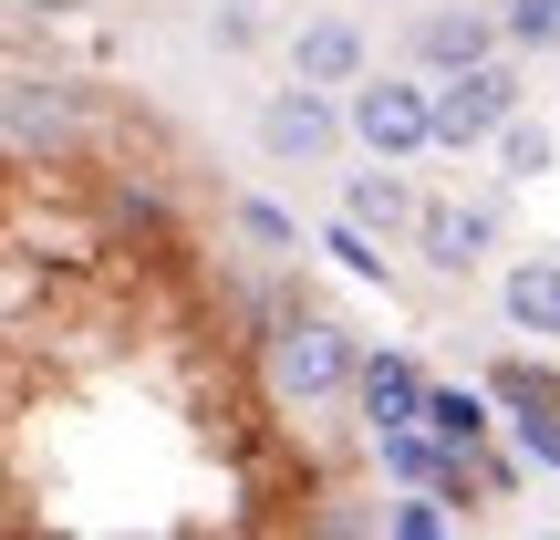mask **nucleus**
<instances>
[{
    "label": "nucleus",
    "mask_w": 560,
    "mask_h": 540,
    "mask_svg": "<svg viewBox=\"0 0 560 540\" xmlns=\"http://www.w3.org/2000/svg\"><path fill=\"white\" fill-rule=\"evenodd\" d=\"M353 405H363V426H416L425 416V375H416V354H374L353 375Z\"/></svg>",
    "instance_id": "8"
},
{
    "label": "nucleus",
    "mask_w": 560,
    "mask_h": 540,
    "mask_svg": "<svg viewBox=\"0 0 560 540\" xmlns=\"http://www.w3.org/2000/svg\"><path fill=\"white\" fill-rule=\"evenodd\" d=\"M499 166H509V177H550V166H560L550 125H540V115H509V125H499Z\"/></svg>",
    "instance_id": "13"
},
{
    "label": "nucleus",
    "mask_w": 560,
    "mask_h": 540,
    "mask_svg": "<svg viewBox=\"0 0 560 540\" xmlns=\"http://www.w3.org/2000/svg\"><path fill=\"white\" fill-rule=\"evenodd\" d=\"M21 11H42V21H62V11H94V0H21Z\"/></svg>",
    "instance_id": "19"
},
{
    "label": "nucleus",
    "mask_w": 560,
    "mask_h": 540,
    "mask_svg": "<svg viewBox=\"0 0 560 540\" xmlns=\"http://www.w3.org/2000/svg\"><path fill=\"white\" fill-rule=\"evenodd\" d=\"M240 229H249V240H260V250H301V229L280 219L270 198H240Z\"/></svg>",
    "instance_id": "17"
},
{
    "label": "nucleus",
    "mask_w": 560,
    "mask_h": 540,
    "mask_svg": "<svg viewBox=\"0 0 560 540\" xmlns=\"http://www.w3.org/2000/svg\"><path fill=\"white\" fill-rule=\"evenodd\" d=\"M416 250H425V271L436 280H467L488 261V250H499V208H467V198H436L416 219Z\"/></svg>",
    "instance_id": "5"
},
{
    "label": "nucleus",
    "mask_w": 560,
    "mask_h": 540,
    "mask_svg": "<svg viewBox=\"0 0 560 540\" xmlns=\"http://www.w3.org/2000/svg\"><path fill=\"white\" fill-rule=\"evenodd\" d=\"M488 384H425V426H436L446 447H488Z\"/></svg>",
    "instance_id": "12"
},
{
    "label": "nucleus",
    "mask_w": 560,
    "mask_h": 540,
    "mask_svg": "<svg viewBox=\"0 0 560 540\" xmlns=\"http://www.w3.org/2000/svg\"><path fill=\"white\" fill-rule=\"evenodd\" d=\"M488 395H499V405H520V416H529V405H560V364H499V375H488Z\"/></svg>",
    "instance_id": "14"
},
{
    "label": "nucleus",
    "mask_w": 560,
    "mask_h": 540,
    "mask_svg": "<svg viewBox=\"0 0 560 540\" xmlns=\"http://www.w3.org/2000/svg\"><path fill=\"white\" fill-rule=\"evenodd\" d=\"M342 208H353L374 240H405V229L425 219V208H416V187L395 177V157H384V166H353V177H342Z\"/></svg>",
    "instance_id": "9"
},
{
    "label": "nucleus",
    "mask_w": 560,
    "mask_h": 540,
    "mask_svg": "<svg viewBox=\"0 0 560 540\" xmlns=\"http://www.w3.org/2000/svg\"><path fill=\"white\" fill-rule=\"evenodd\" d=\"M42 136H62V94L42 73H11V157L42 166Z\"/></svg>",
    "instance_id": "11"
},
{
    "label": "nucleus",
    "mask_w": 560,
    "mask_h": 540,
    "mask_svg": "<svg viewBox=\"0 0 560 540\" xmlns=\"http://www.w3.org/2000/svg\"><path fill=\"white\" fill-rule=\"evenodd\" d=\"M529 104V83H520V62H457V73H436V146L446 157H478V146H499V125Z\"/></svg>",
    "instance_id": "3"
},
{
    "label": "nucleus",
    "mask_w": 560,
    "mask_h": 540,
    "mask_svg": "<svg viewBox=\"0 0 560 540\" xmlns=\"http://www.w3.org/2000/svg\"><path fill=\"white\" fill-rule=\"evenodd\" d=\"M342 115H353V146L363 157H425L436 146V73L425 83H405V73H363V83H342Z\"/></svg>",
    "instance_id": "2"
},
{
    "label": "nucleus",
    "mask_w": 560,
    "mask_h": 540,
    "mask_svg": "<svg viewBox=\"0 0 560 540\" xmlns=\"http://www.w3.org/2000/svg\"><path fill=\"white\" fill-rule=\"evenodd\" d=\"M446 530H457L446 489H436V499H405V509H395V540H446Z\"/></svg>",
    "instance_id": "16"
},
{
    "label": "nucleus",
    "mask_w": 560,
    "mask_h": 540,
    "mask_svg": "<svg viewBox=\"0 0 560 540\" xmlns=\"http://www.w3.org/2000/svg\"><path fill=\"white\" fill-rule=\"evenodd\" d=\"M291 73L301 83H363V73H374V53H363V32H353V21H301V32H291Z\"/></svg>",
    "instance_id": "7"
},
{
    "label": "nucleus",
    "mask_w": 560,
    "mask_h": 540,
    "mask_svg": "<svg viewBox=\"0 0 560 540\" xmlns=\"http://www.w3.org/2000/svg\"><path fill=\"white\" fill-rule=\"evenodd\" d=\"M509 437H520L529 468H560V405H529V416H509Z\"/></svg>",
    "instance_id": "15"
},
{
    "label": "nucleus",
    "mask_w": 560,
    "mask_h": 540,
    "mask_svg": "<svg viewBox=\"0 0 560 540\" xmlns=\"http://www.w3.org/2000/svg\"><path fill=\"white\" fill-rule=\"evenodd\" d=\"M322 94H332V83H301V73H291V83L260 104V157H270V166H332V157H342L353 115H332Z\"/></svg>",
    "instance_id": "4"
},
{
    "label": "nucleus",
    "mask_w": 560,
    "mask_h": 540,
    "mask_svg": "<svg viewBox=\"0 0 560 540\" xmlns=\"http://www.w3.org/2000/svg\"><path fill=\"white\" fill-rule=\"evenodd\" d=\"M499 322H509L520 343H560V250L509 261V280H499Z\"/></svg>",
    "instance_id": "6"
},
{
    "label": "nucleus",
    "mask_w": 560,
    "mask_h": 540,
    "mask_svg": "<svg viewBox=\"0 0 560 540\" xmlns=\"http://www.w3.org/2000/svg\"><path fill=\"white\" fill-rule=\"evenodd\" d=\"M260 375H270L280 405H332V395H353L363 354H353V333H342V322L301 312V322H280V333L260 343Z\"/></svg>",
    "instance_id": "1"
},
{
    "label": "nucleus",
    "mask_w": 560,
    "mask_h": 540,
    "mask_svg": "<svg viewBox=\"0 0 560 540\" xmlns=\"http://www.w3.org/2000/svg\"><path fill=\"white\" fill-rule=\"evenodd\" d=\"M509 42H529V53L560 42V0H520V11H509Z\"/></svg>",
    "instance_id": "18"
},
{
    "label": "nucleus",
    "mask_w": 560,
    "mask_h": 540,
    "mask_svg": "<svg viewBox=\"0 0 560 540\" xmlns=\"http://www.w3.org/2000/svg\"><path fill=\"white\" fill-rule=\"evenodd\" d=\"M499 53V21L488 11H425L416 21V62L425 73H457V62H488Z\"/></svg>",
    "instance_id": "10"
}]
</instances>
